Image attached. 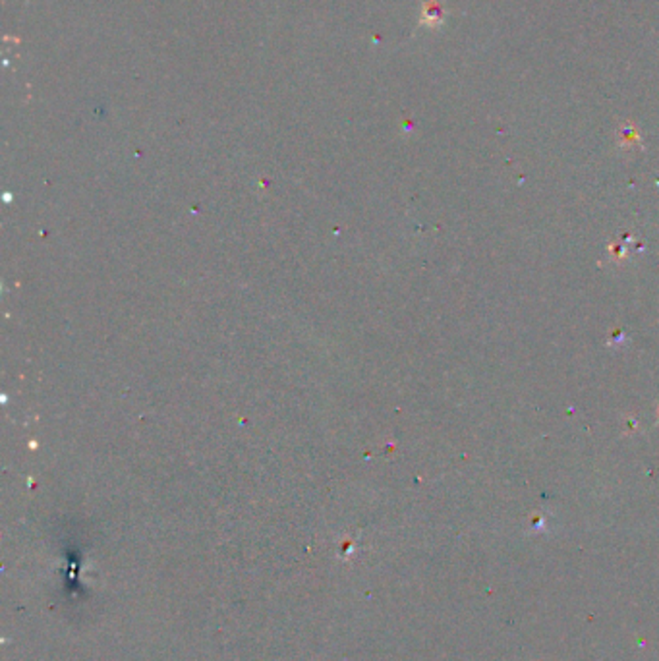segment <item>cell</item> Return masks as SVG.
Instances as JSON below:
<instances>
[]
</instances>
